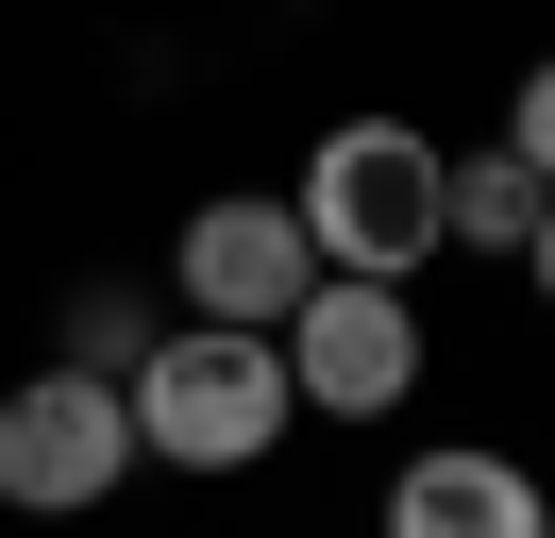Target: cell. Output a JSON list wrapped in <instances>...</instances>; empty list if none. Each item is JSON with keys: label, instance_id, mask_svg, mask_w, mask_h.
I'll use <instances>...</instances> for the list:
<instances>
[{"label": "cell", "instance_id": "6da1fadb", "mask_svg": "<svg viewBox=\"0 0 555 538\" xmlns=\"http://www.w3.org/2000/svg\"><path fill=\"white\" fill-rule=\"evenodd\" d=\"M118 404H135V454H152V471H203V488H219V471H270L286 421H304L286 336H236V320H169Z\"/></svg>", "mask_w": 555, "mask_h": 538}, {"label": "cell", "instance_id": "7a4b0ae2", "mask_svg": "<svg viewBox=\"0 0 555 538\" xmlns=\"http://www.w3.org/2000/svg\"><path fill=\"white\" fill-rule=\"evenodd\" d=\"M286 202H304L320 269H353V286H404V269L454 253V152H438L421 118H337Z\"/></svg>", "mask_w": 555, "mask_h": 538}, {"label": "cell", "instance_id": "3957f363", "mask_svg": "<svg viewBox=\"0 0 555 538\" xmlns=\"http://www.w3.org/2000/svg\"><path fill=\"white\" fill-rule=\"evenodd\" d=\"M118 471H152V454H135V404H118L102 370L0 387V504H17V522H85V504H118Z\"/></svg>", "mask_w": 555, "mask_h": 538}, {"label": "cell", "instance_id": "277c9868", "mask_svg": "<svg viewBox=\"0 0 555 538\" xmlns=\"http://www.w3.org/2000/svg\"><path fill=\"white\" fill-rule=\"evenodd\" d=\"M169 286H185V320L286 336V320H304V286H320V235H304V202H286V185H219V202H185Z\"/></svg>", "mask_w": 555, "mask_h": 538}, {"label": "cell", "instance_id": "5b68a950", "mask_svg": "<svg viewBox=\"0 0 555 538\" xmlns=\"http://www.w3.org/2000/svg\"><path fill=\"white\" fill-rule=\"evenodd\" d=\"M286 387H304V421H387V404H421V303L320 269L304 320H286Z\"/></svg>", "mask_w": 555, "mask_h": 538}, {"label": "cell", "instance_id": "8992f818", "mask_svg": "<svg viewBox=\"0 0 555 538\" xmlns=\"http://www.w3.org/2000/svg\"><path fill=\"white\" fill-rule=\"evenodd\" d=\"M387 538H555V488L488 437H421L387 471Z\"/></svg>", "mask_w": 555, "mask_h": 538}, {"label": "cell", "instance_id": "52a82bcc", "mask_svg": "<svg viewBox=\"0 0 555 538\" xmlns=\"http://www.w3.org/2000/svg\"><path fill=\"white\" fill-rule=\"evenodd\" d=\"M539 202H555V185H539V168L505 152V134H488V152H454V253H505V269H521Z\"/></svg>", "mask_w": 555, "mask_h": 538}, {"label": "cell", "instance_id": "ba28073f", "mask_svg": "<svg viewBox=\"0 0 555 538\" xmlns=\"http://www.w3.org/2000/svg\"><path fill=\"white\" fill-rule=\"evenodd\" d=\"M152 336H169V320H152L135 286H68V354H51V370H102V387H135V370H152Z\"/></svg>", "mask_w": 555, "mask_h": 538}, {"label": "cell", "instance_id": "9c48e42d", "mask_svg": "<svg viewBox=\"0 0 555 538\" xmlns=\"http://www.w3.org/2000/svg\"><path fill=\"white\" fill-rule=\"evenodd\" d=\"M505 152H521V168H539V185H555V51L521 67V101H505Z\"/></svg>", "mask_w": 555, "mask_h": 538}, {"label": "cell", "instance_id": "30bf717a", "mask_svg": "<svg viewBox=\"0 0 555 538\" xmlns=\"http://www.w3.org/2000/svg\"><path fill=\"white\" fill-rule=\"evenodd\" d=\"M521 286H539V303H555V202H539V235H521Z\"/></svg>", "mask_w": 555, "mask_h": 538}]
</instances>
